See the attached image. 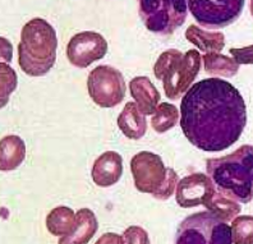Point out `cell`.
I'll use <instances>...</instances> for the list:
<instances>
[{
	"label": "cell",
	"instance_id": "cell-7",
	"mask_svg": "<svg viewBox=\"0 0 253 244\" xmlns=\"http://www.w3.org/2000/svg\"><path fill=\"white\" fill-rule=\"evenodd\" d=\"M88 95L100 108H114L126 97V81L121 71L110 65H99L87 78Z\"/></svg>",
	"mask_w": 253,
	"mask_h": 244
},
{
	"label": "cell",
	"instance_id": "cell-26",
	"mask_svg": "<svg viewBox=\"0 0 253 244\" xmlns=\"http://www.w3.org/2000/svg\"><path fill=\"white\" fill-rule=\"evenodd\" d=\"M229 53L232 54L233 58L238 64H253V45H250L247 47H241V49H235L232 47L229 50Z\"/></svg>",
	"mask_w": 253,
	"mask_h": 244
},
{
	"label": "cell",
	"instance_id": "cell-27",
	"mask_svg": "<svg viewBox=\"0 0 253 244\" xmlns=\"http://www.w3.org/2000/svg\"><path fill=\"white\" fill-rule=\"evenodd\" d=\"M0 43H1V63H9L12 59V45L5 38L0 39Z\"/></svg>",
	"mask_w": 253,
	"mask_h": 244
},
{
	"label": "cell",
	"instance_id": "cell-23",
	"mask_svg": "<svg viewBox=\"0 0 253 244\" xmlns=\"http://www.w3.org/2000/svg\"><path fill=\"white\" fill-rule=\"evenodd\" d=\"M1 71V108L6 105L9 96L17 88V75L6 63L0 64Z\"/></svg>",
	"mask_w": 253,
	"mask_h": 244
},
{
	"label": "cell",
	"instance_id": "cell-21",
	"mask_svg": "<svg viewBox=\"0 0 253 244\" xmlns=\"http://www.w3.org/2000/svg\"><path fill=\"white\" fill-rule=\"evenodd\" d=\"M179 121V112L173 104H159L151 117V127L156 133H165L174 128Z\"/></svg>",
	"mask_w": 253,
	"mask_h": 244
},
{
	"label": "cell",
	"instance_id": "cell-15",
	"mask_svg": "<svg viewBox=\"0 0 253 244\" xmlns=\"http://www.w3.org/2000/svg\"><path fill=\"white\" fill-rule=\"evenodd\" d=\"M76 225L68 237L59 239V243L65 244H86L92 239L99 229V223L95 213L88 208H81L76 213Z\"/></svg>",
	"mask_w": 253,
	"mask_h": 244
},
{
	"label": "cell",
	"instance_id": "cell-12",
	"mask_svg": "<svg viewBox=\"0 0 253 244\" xmlns=\"http://www.w3.org/2000/svg\"><path fill=\"white\" fill-rule=\"evenodd\" d=\"M123 174V159L118 152L106 151L96 159L91 170L92 180L97 187L108 188L119 182Z\"/></svg>",
	"mask_w": 253,
	"mask_h": 244
},
{
	"label": "cell",
	"instance_id": "cell-11",
	"mask_svg": "<svg viewBox=\"0 0 253 244\" xmlns=\"http://www.w3.org/2000/svg\"><path fill=\"white\" fill-rule=\"evenodd\" d=\"M216 192V187L209 175L191 174L178 183L175 191L176 203L182 208L205 206L209 198Z\"/></svg>",
	"mask_w": 253,
	"mask_h": 244
},
{
	"label": "cell",
	"instance_id": "cell-20",
	"mask_svg": "<svg viewBox=\"0 0 253 244\" xmlns=\"http://www.w3.org/2000/svg\"><path fill=\"white\" fill-rule=\"evenodd\" d=\"M205 207L212 213H215L217 217L226 221V223L233 221L238 216V213L242 211V207L241 204L238 203V201L230 198L229 196L224 195L217 189L209 198V201L206 202Z\"/></svg>",
	"mask_w": 253,
	"mask_h": 244
},
{
	"label": "cell",
	"instance_id": "cell-28",
	"mask_svg": "<svg viewBox=\"0 0 253 244\" xmlns=\"http://www.w3.org/2000/svg\"><path fill=\"white\" fill-rule=\"evenodd\" d=\"M250 9H251V14H252V17H253V0H251Z\"/></svg>",
	"mask_w": 253,
	"mask_h": 244
},
{
	"label": "cell",
	"instance_id": "cell-1",
	"mask_svg": "<svg viewBox=\"0 0 253 244\" xmlns=\"http://www.w3.org/2000/svg\"><path fill=\"white\" fill-rule=\"evenodd\" d=\"M247 124L241 92L221 78H206L187 91L180 102V127L192 145L206 152L229 149Z\"/></svg>",
	"mask_w": 253,
	"mask_h": 244
},
{
	"label": "cell",
	"instance_id": "cell-13",
	"mask_svg": "<svg viewBox=\"0 0 253 244\" xmlns=\"http://www.w3.org/2000/svg\"><path fill=\"white\" fill-rule=\"evenodd\" d=\"M133 100L145 115H152L160 104L161 95L148 77H136L129 82Z\"/></svg>",
	"mask_w": 253,
	"mask_h": 244
},
{
	"label": "cell",
	"instance_id": "cell-25",
	"mask_svg": "<svg viewBox=\"0 0 253 244\" xmlns=\"http://www.w3.org/2000/svg\"><path fill=\"white\" fill-rule=\"evenodd\" d=\"M124 243H150L148 234L139 226H129L123 234Z\"/></svg>",
	"mask_w": 253,
	"mask_h": 244
},
{
	"label": "cell",
	"instance_id": "cell-8",
	"mask_svg": "<svg viewBox=\"0 0 253 244\" xmlns=\"http://www.w3.org/2000/svg\"><path fill=\"white\" fill-rule=\"evenodd\" d=\"M246 0H188V9L201 27L224 28L243 12Z\"/></svg>",
	"mask_w": 253,
	"mask_h": 244
},
{
	"label": "cell",
	"instance_id": "cell-2",
	"mask_svg": "<svg viewBox=\"0 0 253 244\" xmlns=\"http://www.w3.org/2000/svg\"><path fill=\"white\" fill-rule=\"evenodd\" d=\"M206 170L217 191L241 203L253 200V146L243 145L226 156L209 159Z\"/></svg>",
	"mask_w": 253,
	"mask_h": 244
},
{
	"label": "cell",
	"instance_id": "cell-17",
	"mask_svg": "<svg viewBox=\"0 0 253 244\" xmlns=\"http://www.w3.org/2000/svg\"><path fill=\"white\" fill-rule=\"evenodd\" d=\"M185 39L204 53H220L225 46V36L221 32H207L191 25L184 34Z\"/></svg>",
	"mask_w": 253,
	"mask_h": 244
},
{
	"label": "cell",
	"instance_id": "cell-3",
	"mask_svg": "<svg viewBox=\"0 0 253 244\" xmlns=\"http://www.w3.org/2000/svg\"><path fill=\"white\" fill-rule=\"evenodd\" d=\"M58 38L54 27L43 18L28 21L21 31L19 68L30 77H42L56 62Z\"/></svg>",
	"mask_w": 253,
	"mask_h": 244
},
{
	"label": "cell",
	"instance_id": "cell-18",
	"mask_svg": "<svg viewBox=\"0 0 253 244\" xmlns=\"http://www.w3.org/2000/svg\"><path fill=\"white\" fill-rule=\"evenodd\" d=\"M76 213L67 206L55 207L46 217V228L50 234L55 237H68L76 225Z\"/></svg>",
	"mask_w": 253,
	"mask_h": 244
},
{
	"label": "cell",
	"instance_id": "cell-22",
	"mask_svg": "<svg viewBox=\"0 0 253 244\" xmlns=\"http://www.w3.org/2000/svg\"><path fill=\"white\" fill-rule=\"evenodd\" d=\"M232 235L234 244H253V216H237L233 220Z\"/></svg>",
	"mask_w": 253,
	"mask_h": 244
},
{
	"label": "cell",
	"instance_id": "cell-9",
	"mask_svg": "<svg viewBox=\"0 0 253 244\" xmlns=\"http://www.w3.org/2000/svg\"><path fill=\"white\" fill-rule=\"evenodd\" d=\"M130 171L136 188L142 193L154 195L167 179L168 167L159 155L141 151L130 160Z\"/></svg>",
	"mask_w": 253,
	"mask_h": 244
},
{
	"label": "cell",
	"instance_id": "cell-6",
	"mask_svg": "<svg viewBox=\"0 0 253 244\" xmlns=\"http://www.w3.org/2000/svg\"><path fill=\"white\" fill-rule=\"evenodd\" d=\"M139 17L148 31L170 36L184 25L188 0H138Z\"/></svg>",
	"mask_w": 253,
	"mask_h": 244
},
{
	"label": "cell",
	"instance_id": "cell-4",
	"mask_svg": "<svg viewBox=\"0 0 253 244\" xmlns=\"http://www.w3.org/2000/svg\"><path fill=\"white\" fill-rule=\"evenodd\" d=\"M202 56L197 50L183 54L176 49L164 51L154 65L156 80L163 81V88L168 99L178 100L187 93L201 71Z\"/></svg>",
	"mask_w": 253,
	"mask_h": 244
},
{
	"label": "cell",
	"instance_id": "cell-10",
	"mask_svg": "<svg viewBox=\"0 0 253 244\" xmlns=\"http://www.w3.org/2000/svg\"><path fill=\"white\" fill-rule=\"evenodd\" d=\"M108 53V41L99 32L84 31L74 35L67 46V58L77 68H87Z\"/></svg>",
	"mask_w": 253,
	"mask_h": 244
},
{
	"label": "cell",
	"instance_id": "cell-24",
	"mask_svg": "<svg viewBox=\"0 0 253 244\" xmlns=\"http://www.w3.org/2000/svg\"><path fill=\"white\" fill-rule=\"evenodd\" d=\"M176 187H178V175H176L175 170L171 169V167H168L167 179H165L163 186L159 188V191L155 192L152 196H154L156 200L165 201V200H169V198L175 193Z\"/></svg>",
	"mask_w": 253,
	"mask_h": 244
},
{
	"label": "cell",
	"instance_id": "cell-16",
	"mask_svg": "<svg viewBox=\"0 0 253 244\" xmlns=\"http://www.w3.org/2000/svg\"><path fill=\"white\" fill-rule=\"evenodd\" d=\"M1 158H0V169L1 171L14 170L23 163L26 156V145L23 139L16 134H9L1 139Z\"/></svg>",
	"mask_w": 253,
	"mask_h": 244
},
{
	"label": "cell",
	"instance_id": "cell-14",
	"mask_svg": "<svg viewBox=\"0 0 253 244\" xmlns=\"http://www.w3.org/2000/svg\"><path fill=\"white\" fill-rule=\"evenodd\" d=\"M117 122L124 136L130 139H141L147 132L146 115L139 110L136 102H126Z\"/></svg>",
	"mask_w": 253,
	"mask_h": 244
},
{
	"label": "cell",
	"instance_id": "cell-5",
	"mask_svg": "<svg viewBox=\"0 0 253 244\" xmlns=\"http://www.w3.org/2000/svg\"><path fill=\"white\" fill-rule=\"evenodd\" d=\"M178 244H230L232 226L211 211H201L185 217L175 235Z\"/></svg>",
	"mask_w": 253,
	"mask_h": 244
},
{
	"label": "cell",
	"instance_id": "cell-19",
	"mask_svg": "<svg viewBox=\"0 0 253 244\" xmlns=\"http://www.w3.org/2000/svg\"><path fill=\"white\" fill-rule=\"evenodd\" d=\"M206 73L217 77L232 78L239 71V64L234 58H229L220 53H207L202 56Z\"/></svg>",
	"mask_w": 253,
	"mask_h": 244
}]
</instances>
